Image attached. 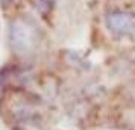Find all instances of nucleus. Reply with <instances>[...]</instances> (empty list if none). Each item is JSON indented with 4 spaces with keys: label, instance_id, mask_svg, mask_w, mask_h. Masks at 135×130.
<instances>
[{
    "label": "nucleus",
    "instance_id": "nucleus-1",
    "mask_svg": "<svg viewBox=\"0 0 135 130\" xmlns=\"http://www.w3.org/2000/svg\"><path fill=\"white\" fill-rule=\"evenodd\" d=\"M9 43L14 51L20 55L29 53L37 43L35 29L23 20H14L9 26Z\"/></svg>",
    "mask_w": 135,
    "mask_h": 130
},
{
    "label": "nucleus",
    "instance_id": "nucleus-3",
    "mask_svg": "<svg viewBox=\"0 0 135 130\" xmlns=\"http://www.w3.org/2000/svg\"><path fill=\"white\" fill-rule=\"evenodd\" d=\"M8 2H11V0H0V3H2V5H5V3H8Z\"/></svg>",
    "mask_w": 135,
    "mask_h": 130
},
{
    "label": "nucleus",
    "instance_id": "nucleus-2",
    "mask_svg": "<svg viewBox=\"0 0 135 130\" xmlns=\"http://www.w3.org/2000/svg\"><path fill=\"white\" fill-rule=\"evenodd\" d=\"M106 27L114 35L124 37L135 33V15L126 11H114L106 15Z\"/></svg>",
    "mask_w": 135,
    "mask_h": 130
}]
</instances>
